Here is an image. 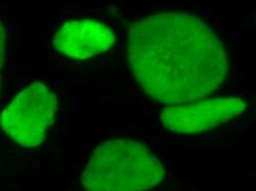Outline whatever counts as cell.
<instances>
[{"instance_id":"cell-4","label":"cell","mask_w":256,"mask_h":191,"mask_svg":"<svg viewBox=\"0 0 256 191\" xmlns=\"http://www.w3.org/2000/svg\"><path fill=\"white\" fill-rule=\"evenodd\" d=\"M245 110L246 104L238 98L196 100L164 108L160 113V120L170 132L194 134L216 128Z\"/></svg>"},{"instance_id":"cell-2","label":"cell","mask_w":256,"mask_h":191,"mask_svg":"<svg viewBox=\"0 0 256 191\" xmlns=\"http://www.w3.org/2000/svg\"><path fill=\"white\" fill-rule=\"evenodd\" d=\"M166 169L140 142L113 140L96 147L85 165L81 186L86 190L136 191L157 187Z\"/></svg>"},{"instance_id":"cell-7","label":"cell","mask_w":256,"mask_h":191,"mask_svg":"<svg viewBox=\"0 0 256 191\" xmlns=\"http://www.w3.org/2000/svg\"><path fill=\"white\" fill-rule=\"evenodd\" d=\"M2 71H0V91H2Z\"/></svg>"},{"instance_id":"cell-5","label":"cell","mask_w":256,"mask_h":191,"mask_svg":"<svg viewBox=\"0 0 256 191\" xmlns=\"http://www.w3.org/2000/svg\"><path fill=\"white\" fill-rule=\"evenodd\" d=\"M115 34L110 26L93 18H76L63 22L52 36V46L68 58L86 60L110 49Z\"/></svg>"},{"instance_id":"cell-1","label":"cell","mask_w":256,"mask_h":191,"mask_svg":"<svg viewBox=\"0 0 256 191\" xmlns=\"http://www.w3.org/2000/svg\"><path fill=\"white\" fill-rule=\"evenodd\" d=\"M127 59L142 91L164 104L206 98L228 74V53L216 31L196 14L180 12L136 21L128 32Z\"/></svg>"},{"instance_id":"cell-6","label":"cell","mask_w":256,"mask_h":191,"mask_svg":"<svg viewBox=\"0 0 256 191\" xmlns=\"http://www.w3.org/2000/svg\"><path fill=\"white\" fill-rule=\"evenodd\" d=\"M8 59V36L4 20L0 17V71H2Z\"/></svg>"},{"instance_id":"cell-3","label":"cell","mask_w":256,"mask_h":191,"mask_svg":"<svg viewBox=\"0 0 256 191\" xmlns=\"http://www.w3.org/2000/svg\"><path fill=\"white\" fill-rule=\"evenodd\" d=\"M58 98L42 82H34L12 98L0 114V128L24 148L41 145L56 118Z\"/></svg>"}]
</instances>
